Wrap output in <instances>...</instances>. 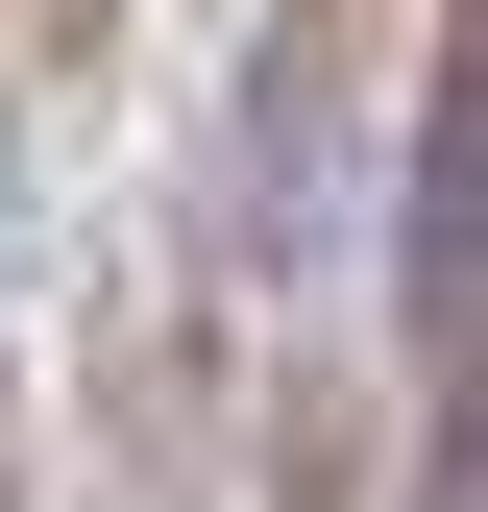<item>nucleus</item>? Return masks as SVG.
<instances>
[{"label":"nucleus","instance_id":"obj_2","mask_svg":"<svg viewBox=\"0 0 488 512\" xmlns=\"http://www.w3.org/2000/svg\"><path fill=\"white\" fill-rule=\"evenodd\" d=\"M366 49H391V0H269L244 25V196H342L366 171Z\"/></svg>","mask_w":488,"mask_h":512},{"label":"nucleus","instance_id":"obj_4","mask_svg":"<svg viewBox=\"0 0 488 512\" xmlns=\"http://www.w3.org/2000/svg\"><path fill=\"white\" fill-rule=\"evenodd\" d=\"M0 512H25V415H0Z\"/></svg>","mask_w":488,"mask_h":512},{"label":"nucleus","instance_id":"obj_5","mask_svg":"<svg viewBox=\"0 0 488 512\" xmlns=\"http://www.w3.org/2000/svg\"><path fill=\"white\" fill-rule=\"evenodd\" d=\"M0 220H25V171H0Z\"/></svg>","mask_w":488,"mask_h":512},{"label":"nucleus","instance_id":"obj_3","mask_svg":"<svg viewBox=\"0 0 488 512\" xmlns=\"http://www.w3.org/2000/svg\"><path fill=\"white\" fill-rule=\"evenodd\" d=\"M0 25H25L49 74H98V49H122V0H0Z\"/></svg>","mask_w":488,"mask_h":512},{"label":"nucleus","instance_id":"obj_1","mask_svg":"<svg viewBox=\"0 0 488 512\" xmlns=\"http://www.w3.org/2000/svg\"><path fill=\"white\" fill-rule=\"evenodd\" d=\"M464 366H488V0H440V98L391 196V415H440Z\"/></svg>","mask_w":488,"mask_h":512}]
</instances>
